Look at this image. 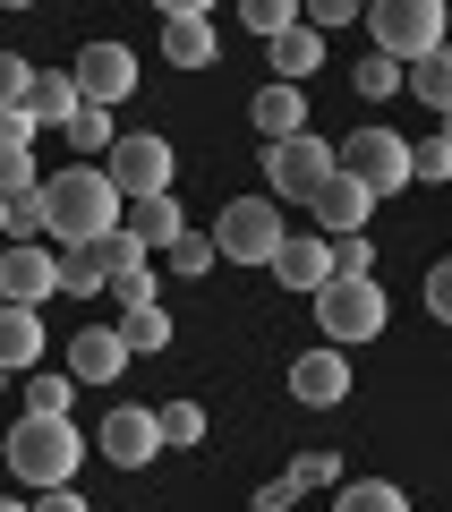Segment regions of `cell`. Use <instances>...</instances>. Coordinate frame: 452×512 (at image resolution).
<instances>
[{
  "instance_id": "6da1fadb",
  "label": "cell",
  "mask_w": 452,
  "mask_h": 512,
  "mask_svg": "<svg viewBox=\"0 0 452 512\" xmlns=\"http://www.w3.org/2000/svg\"><path fill=\"white\" fill-rule=\"evenodd\" d=\"M43 231L69 239V248H94V239L120 231V188L103 180V163H77L43 180Z\"/></svg>"
},
{
  "instance_id": "7a4b0ae2",
  "label": "cell",
  "mask_w": 452,
  "mask_h": 512,
  "mask_svg": "<svg viewBox=\"0 0 452 512\" xmlns=\"http://www.w3.org/2000/svg\"><path fill=\"white\" fill-rule=\"evenodd\" d=\"M77 461H86V436L69 419H18L9 427V470L26 487H77Z\"/></svg>"
},
{
  "instance_id": "3957f363",
  "label": "cell",
  "mask_w": 452,
  "mask_h": 512,
  "mask_svg": "<svg viewBox=\"0 0 452 512\" xmlns=\"http://www.w3.org/2000/svg\"><path fill=\"white\" fill-rule=\"evenodd\" d=\"M359 18H367V35H376V52L393 60V69L444 52V0H376V9H359Z\"/></svg>"
},
{
  "instance_id": "277c9868",
  "label": "cell",
  "mask_w": 452,
  "mask_h": 512,
  "mask_svg": "<svg viewBox=\"0 0 452 512\" xmlns=\"http://www.w3.org/2000/svg\"><path fill=\"white\" fill-rule=\"evenodd\" d=\"M316 325H325L333 350L376 342V333H384V291H376V274H333L325 291H316Z\"/></svg>"
},
{
  "instance_id": "5b68a950",
  "label": "cell",
  "mask_w": 452,
  "mask_h": 512,
  "mask_svg": "<svg viewBox=\"0 0 452 512\" xmlns=\"http://www.w3.org/2000/svg\"><path fill=\"white\" fill-rule=\"evenodd\" d=\"M171 137H154V128H128V137H111V154H103V180L120 188V205H137V197H171Z\"/></svg>"
},
{
  "instance_id": "8992f818",
  "label": "cell",
  "mask_w": 452,
  "mask_h": 512,
  "mask_svg": "<svg viewBox=\"0 0 452 512\" xmlns=\"http://www.w3.org/2000/svg\"><path fill=\"white\" fill-rule=\"evenodd\" d=\"M333 171L359 180L367 197H393V188H410V137H401V128H350L342 154H333Z\"/></svg>"
},
{
  "instance_id": "52a82bcc",
  "label": "cell",
  "mask_w": 452,
  "mask_h": 512,
  "mask_svg": "<svg viewBox=\"0 0 452 512\" xmlns=\"http://www.w3.org/2000/svg\"><path fill=\"white\" fill-rule=\"evenodd\" d=\"M282 239H290V222L273 197H231L214 214V256H231V265H273Z\"/></svg>"
},
{
  "instance_id": "ba28073f",
  "label": "cell",
  "mask_w": 452,
  "mask_h": 512,
  "mask_svg": "<svg viewBox=\"0 0 452 512\" xmlns=\"http://www.w3.org/2000/svg\"><path fill=\"white\" fill-rule=\"evenodd\" d=\"M265 180H273V188H265L273 205H282V197L308 205L316 188L333 180V146H325V137H282V146H265Z\"/></svg>"
},
{
  "instance_id": "9c48e42d",
  "label": "cell",
  "mask_w": 452,
  "mask_h": 512,
  "mask_svg": "<svg viewBox=\"0 0 452 512\" xmlns=\"http://www.w3.org/2000/svg\"><path fill=\"white\" fill-rule=\"evenodd\" d=\"M222 35H214V9L205 0H163V60L171 69H214Z\"/></svg>"
},
{
  "instance_id": "30bf717a",
  "label": "cell",
  "mask_w": 452,
  "mask_h": 512,
  "mask_svg": "<svg viewBox=\"0 0 452 512\" xmlns=\"http://www.w3.org/2000/svg\"><path fill=\"white\" fill-rule=\"evenodd\" d=\"M77 103H128V94H137V52H128V43H86V52H77Z\"/></svg>"
},
{
  "instance_id": "8fae6325",
  "label": "cell",
  "mask_w": 452,
  "mask_h": 512,
  "mask_svg": "<svg viewBox=\"0 0 452 512\" xmlns=\"http://www.w3.org/2000/svg\"><path fill=\"white\" fill-rule=\"evenodd\" d=\"M60 291V256L35 248V239H9L0 248V299H18V308H43Z\"/></svg>"
},
{
  "instance_id": "7c38bea8",
  "label": "cell",
  "mask_w": 452,
  "mask_h": 512,
  "mask_svg": "<svg viewBox=\"0 0 452 512\" xmlns=\"http://www.w3.org/2000/svg\"><path fill=\"white\" fill-rule=\"evenodd\" d=\"M290 393H299V402L308 410H333V402H350V359L342 350H308V359H290Z\"/></svg>"
},
{
  "instance_id": "4fadbf2b",
  "label": "cell",
  "mask_w": 452,
  "mask_h": 512,
  "mask_svg": "<svg viewBox=\"0 0 452 512\" xmlns=\"http://www.w3.org/2000/svg\"><path fill=\"white\" fill-rule=\"evenodd\" d=\"M308 205H316V239H359V222L376 214V197H367L359 180H342V171H333V180L316 188Z\"/></svg>"
},
{
  "instance_id": "5bb4252c",
  "label": "cell",
  "mask_w": 452,
  "mask_h": 512,
  "mask_svg": "<svg viewBox=\"0 0 452 512\" xmlns=\"http://www.w3.org/2000/svg\"><path fill=\"white\" fill-rule=\"evenodd\" d=\"M273 274H282L290 282V291H325V282H333V239H316V231H290L282 239V248H273Z\"/></svg>"
},
{
  "instance_id": "9a60e30c",
  "label": "cell",
  "mask_w": 452,
  "mask_h": 512,
  "mask_svg": "<svg viewBox=\"0 0 452 512\" xmlns=\"http://www.w3.org/2000/svg\"><path fill=\"white\" fill-rule=\"evenodd\" d=\"M120 367H128L120 325H86V333H69V376H77V384H111Z\"/></svg>"
},
{
  "instance_id": "2e32d148",
  "label": "cell",
  "mask_w": 452,
  "mask_h": 512,
  "mask_svg": "<svg viewBox=\"0 0 452 512\" xmlns=\"http://www.w3.org/2000/svg\"><path fill=\"white\" fill-rule=\"evenodd\" d=\"M103 453L120 461V470H145V461L163 453V427H154V410H111V419H103Z\"/></svg>"
},
{
  "instance_id": "e0dca14e",
  "label": "cell",
  "mask_w": 452,
  "mask_h": 512,
  "mask_svg": "<svg viewBox=\"0 0 452 512\" xmlns=\"http://www.w3.org/2000/svg\"><path fill=\"white\" fill-rule=\"evenodd\" d=\"M248 120H256V137H265V146L308 137V94H299V86H273V77H265V94L248 103Z\"/></svg>"
},
{
  "instance_id": "ac0fdd59",
  "label": "cell",
  "mask_w": 452,
  "mask_h": 512,
  "mask_svg": "<svg viewBox=\"0 0 452 512\" xmlns=\"http://www.w3.org/2000/svg\"><path fill=\"white\" fill-rule=\"evenodd\" d=\"M35 359H43V308L0 299V376H26Z\"/></svg>"
},
{
  "instance_id": "d6986e66",
  "label": "cell",
  "mask_w": 452,
  "mask_h": 512,
  "mask_svg": "<svg viewBox=\"0 0 452 512\" xmlns=\"http://www.w3.org/2000/svg\"><path fill=\"white\" fill-rule=\"evenodd\" d=\"M120 231L137 239V248H171V239L188 231V214L171 197H137V205H120Z\"/></svg>"
},
{
  "instance_id": "ffe728a7",
  "label": "cell",
  "mask_w": 452,
  "mask_h": 512,
  "mask_svg": "<svg viewBox=\"0 0 452 512\" xmlns=\"http://www.w3.org/2000/svg\"><path fill=\"white\" fill-rule=\"evenodd\" d=\"M265 60H273V86H299V77L325 69V35L290 26V35H273V43H265Z\"/></svg>"
},
{
  "instance_id": "44dd1931",
  "label": "cell",
  "mask_w": 452,
  "mask_h": 512,
  "mask_svg": "<svg viewBox=\"0 0 452 512\" xmlns=\"http://www.w3.org/2000/svg\"><path fill=\"white\" fill-rule=\"evenodd\" d=\"M69 111H77V77L35 69V86H26V120H35V128H69Z\"/></svg>"
},
{
  "instance_id": "7402d4cb",
  "label": "cell",
  "mask_w": 452,
  "mask_h": 512,
  "mask_svg": "<svg viewBox=\"0 0 452 512\" xmlns=\"http://www.w3.org/2000/svg\"><path fill=\"white\" fill-rule=\"evenodd\" d=\"M401 86H410V103H427L435 120H444V111H452V43H444V52H427V60H410Z\"/></svg>"
},
{
  "instance_id": "603a6c76",
  "label": "cell",
  "mask_w": 452,
  "mask_h": 512,
  "mask_svg": "<svg viewBox=\"0 0 452 512\" xmlns=\"http://www.w3.org/2000/svg\"><path fill=\"white\" fill-rule=\"evenodd\" d=\"M60 137H69V154H86V163H103V154H111V137H120V120H111L103 103H77Z\"/></svg>"
},
{
  "instance_id": "cb8c5ba5",
  "label": "cell",
  "mask_w": 452,
  "mask_h": 512,
  "mask_svg": "<svg viewBox=\"0 0 452 512\" xmlns=\"http://www.w3.org/2000/svg\"><path fill=\"white\" fill-rule=\"evenodd\" d=\"M333 512H410V495L393 478H350V487H333Z\"/></svg>"
},
{
  "instance_id": "d4e9b609",
  "label": "cell",
  "mask_w": 452,
  "mask_h": 512,
  "mask_svg": "<svg viewBox=\"0 0 452 512\" xmlns=\"http://www.w3.org/2000/svg\"><path fill=\"white\" fill-rule=\"evenodd\" d=\"M120 342H128V359L137 350H171V316L163 308H120Z\"/></svg>"
},
{
  "instance_id": "484cf974",
  "label": "cell",
  "mask_w": 452,
  "mask_h": 512,
  "mask_svg": "<svg viewBox=\"0 0 452 512\" xmlns=\"http://www.w3.org/2000/svg\"><path fill=\"white\" fill-rule=\"evenodd\" d=\"M94 256H103V291L111 282H128V274H145V248L128 231H111V239H94Z\"/></svg>"
},
{
  "instance_id": "4316f807",
  "label": "cell",
  "mask_w": 452,
  "mask_h": 512,
  "mask_svg": "<svg viewBox=\"0 0 452 512\" xmlns=\"http://www.w3.org/2000/svg\"><path fill=\"white\" fill-rule=\"evenodd\" d=\"M350 86H359L367 103H384V94H401V69L384 52H359V60H350Z\"/></svg>"
},
{
  "instance_id": "83f0119b",
  "label": "cell",
  "mask_w": 452,
  "mask_h": 512,
  "mask_svg": "<svg viewBox=\"0 0 452 512\" xmlns=\"http://www.w3.org/2000/svg\"><path fill=\"white\" fill-rule=\"evenodd\" d=\"M154 427H163V444H205V402H163Z\"/></svg>"
},
{
  "instance_id": "f1b7e54d",
  "label": "cell",
  "mask_w": 452,
  "mask_h": 512,
  "mask_svg": "<svg viewBox=\"0 0 452 512\" xmlns=\"http://www.w3.org/2000/svg\"><path fill=\"white\" fill-rule=\"evenodd\" d=\"M60 291H69V299L103 291V256H94V248H60Z\"/></svg>"
},
{
  "instance_id": "f546056e",
  "label": "cell",
  "mask_w": 452,
  "mask_h": 512,
  "mask_svg": "<svg viewBox=\"0 0 452 512\" xmlns=\"http://www.w3.org/2000/svg\"><path fill=\"white\" fill-rule=\"evenodd\" d=\"M69 384L77 376H26V419H69Z\"/></svg>"
},
{
  "instance_id": "4dcf8cb0",
  "label": "cell",
  "mask_w": 452,
  "mask_h": 512,
  "mask_svg": "<svg viewBox=\"0 0 452 512\" xmlns=\"http://www.w3.org/2000/svg\"><path fill=\"white\" fill-rule=\"evenodd\" d=\"M163 256H171V274H180V282H205V265H214V239H205V231H180Z\"/></svg>"
},
{
  "instance_id": "1f68e13d",
  "label": "cell",
  "mask_w": 452,
  "mask_h": 512,
  "mask_svg": "<svg viewBox=\"0 0 452 512\" xmlns=\"http://www.w3.org/2000/svg\"><path fill=\"white\" fill-rule=\"evenodd\" d=\"M26 188H43V180H35V154H26V146H0V205L26 197Z\"/></svg>"
},
{
  "instance_id": "d6a6232c",
  "label": "cell",
  "mask_w": 452,
  "mask_h": 512,
  "mask_svg": "<svg viewBox=\"0 0 452 512\" xmlns=\"http://www.w3.org/2000/svg\"><path fill=\"white\" fill-rule=\"evenodd\" d=\"M239 18H248L256 35L273 43V35H290V26H299V9H290V0H248V9H239Z\"/></svg>"
},
{
  "instance_id": "836d02e7",
  "label": "cell",
  "mask_w": 452,
  "mask_h": 512,
  "mask_svg": "<svg viewBox=\"0 0 452 512\" xmlns=\"http://www.w3.org/2000/svg\"><path fill=\"white\" fill-rule=\"evenodd\" d=\"M410 180H452V146L444 137H418L410 146Z\"/></svg>"
},
{
  "instance_id": "e575fe53",
  "label": "cell",
  "mask_w": 452,
  "mask_h": 512,
  "mask_svg": "<svg viewBox=\"0 0 452 512\" xmlns=\"http://www.w3.org/2000/svg\"><path fill=\"white\" fill-rule=\"evenodd\" d=\"M290 478H299V487H342V461H333V453H299Z\"/></svg>"
},
{
  "instance_id": "d590c367",
  "label": "cell",
  "mask_w": 452,
  "mask_h": 512,
  "mask_svg": "<svg viewBox=\"0 0 452 512\" xmlns=\"http://www.w3.org/2000/svg\"><path fill=\"white\" fill-rule=\"evenodd\" d=\"M43 231V188H26V197H9V239H35Z\"/></svg>"
},
{
  "instance_id": "8d00e7d4",
  "label": "cell",
  "mask_w": 452,
  "mask_h": 512,
  "mask_svg": "<svg viewBox=\"0 0 452 512\" xmlns=\"http://www.w3.org/2000/svg\"><path fill=\"white\" fill-rule=\"evenodd\" d=\"M26 86H35V60L0 52V103H26Z\"/></svg>"
},
{
  "instance_id": "74e56055",
  "label": "cell",
  "mask_w": 452,
  "mask_h": 512,
  "mask_svg": "<svg viewBox=\"0 0 452 512\" xmlns=\"http://www.w3.org/2000/svg\"><path fill=\"white\" fill-rule=\"evenodd\" d=\"M290 504H299V478L282 470V478H265V487H256V504H248V512H290Z\"/></svg>"
},
{
  "instance_id": "f35d334b",
  "label": "cell",
  "mask_w": 452,
  "mask_h": 512,
  "mask_svg": "<svg viewBox=\"0 0 452 512\" xmlns=\"http://www.w3.org/2000/svg\"><path fill=\"white\" fill-rule=\"evenodd\" d=\"M427 308L452 325V256H435V265H427Z\"/></svg>"
},
{
  "instance_id": "ab89813d",
  "label": "cell",
  "mask_w": 452,
  "mask_h": 512,
  "mask_svg": "<svg viewBox=\"0 0 452 512\" xmlns=\"http://www.w3.org/2000/svg\"><path fill=\"white\" fill-rule=\"evenodd\" d=\"M376 265V239H333V274H367Z\"/></svg>"
},
{
  "instance_id": "60d3db41",
  "label": "cell",
  "mask_w": 452,
  "mask_h": 512,
  "mask_svg": "<svg viewBox=\"0 0 452 512\" xmlns=\"http://www.w3.org/2000/svg\"><path fill=\"white\" fill-rule=\"evenodd\" d=\"M0 146H35V120H26V103H0Z\"/></svg>"
},
{
  "instance_id": "b9f144b4",
  "label": "cell",
  "mask_w": 452,
  "mask_h": 512,
  "mask_svg": "<svg viewBox=\"0 0 452 512\" xmlns=\"http://www.w3.org/2000/svg\"><path fill=\"white\" fill-rule=\"evenodd\" d=\"M111 299H120V308H154V265L128 274V282H111Z\"/></svg>"
},
{
  "instance_id": "7bdbcfd3",
  "label": "cell",
  "mask_w": 452,
  "mask_h": 512,
  "mask_svg": "<svg viewBox=\"0 0 452 512\" xmlns=\"http://www.w3.org/2000/svg\"><path fill=\"white\" fill-rule=\"evenodd\" d=\"M350 18H359L350 0H308V18H299V26H308V35H316V26H350Z\"/></svg>"
},
{
  "instance_id": "ee69618b",
  "label": "cell",
  "mask_w": 452,
  "mask_h": 512,
  "mask_svg": "<svg viewBox=\"0 0 452 512\" xmlns=\"http://www.w3.org/2000/svg\"><path fill=\"white\" fill-rule=\"evenodd\" d=\"M35 512H94V504H86L77 487H43V504H35Z\"/></svg>"
},
{
  "instance_id": "f6af8a7d",
  "label": "cell",
  "mask_w": 452,
  "mask_h": 512,
  "mask_svg": "<svg viewBox=\"0 0 452 512\" xmlns=\"http://www.w3.org/2000/svg\"><path fill=\"white\" fill-rule=\"evenodd\" d=\"M0 512H35V504H18V495H0Z\"/></svg>"
},
{
  "instance_id": "bcb514c9",
  "label": "cell",
  "mask_w": 452,
  "mask_h": 512,
  "mask_svg": "<svg viewBox=\"0 0 452 512\" xmlns=\"http://www.w3.org/2000/svg\"><path fill=\"white\" fill-rule=\"evenodd\" d=\"M0 239H9V205H0Z\"/></svg>"
},
{
  "instance_id": "7dc6e473",
  "label": "cell",
  "mask_w": 452,
  "mask_h": 512,
  "mask_svg": "<svg viewBox=\"0 0 452 512\" xmlns=\"http://www.w3.org/2000/svg\"><path fill=\"white\" fill-rule=\"evenodd\" d=\"M444 146H452V111H444Z\"/></svg>"
},
{
  "instance_id": "c3c4849f",
  "label": "cell",
  "mask_w": 452,
  "mask_h": 512,
  "mask_svg": "<svg viewBox=\"0 0 452 512\" xmlns=\"http://www.w3.org/2000/svg\"><path fill=\"white\" fill-rule=\"evenodd\" d=\"M0 384H9V376H0Z\"/></svg>"
}]
</instances>
